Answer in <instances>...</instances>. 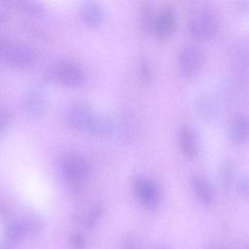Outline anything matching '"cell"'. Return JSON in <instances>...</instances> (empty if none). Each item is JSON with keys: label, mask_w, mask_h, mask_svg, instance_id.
<instances>
[{"label": "cell", "mask_w": 249, "mask_h": 249, "mask_svg": "<svg viewBox=\"0 0 249 249\" xmlns=\"http://www.w3.org/2000/svg\"><path fill=\"white\" fill-rule=\"evenodd\" d=\"M189 27L191 35L197 40H210L214 38L217 33L218 19L211 9L202 7L193 15Z\"/></svg>", "instance_id": "6da1fadb"}, {"label": "cell", "mask_w": 249, "mask_h": 249, "mask_svg": "<svg viewBox=\"0 0 249 249\" xmlns=\"http://www.w3.org/2000/svg\"><path fill=\"white\" fill-rule=\"evenodd\" d=\"M178 66L181 73L186 78H192L201 71L205 62L202 48L195 43H188L180 49L178 55Z\"/></svg>", "instance_id": "7a4b0ae2"}, {"label": "cell", "mask_w": 249, "mask_h": 249, "mask_svg": "<svg viewBox=\"0 0 249 249\" xmlns=\"http://www.w3.org/2000/svg\"><path fill=\"white\" fill-rule=\"evenodd\" d=\"M178 25L176 9L171 5H165L158 12L154 35L159 41L166 40L174 35Z\"/></svg>", "instance_id": "3957f363"}, {"label": "cell", "mask_w": 249, "mask_h": 249, "mask_svg": "<svg viewBox=\"0 0 249 249\" xmlns=\"http://www.w3.org/2000/svg\"><path fill=\"white\" fill-rule=\"evenodd\" d=\"M134 187L137 196L143 205L150 209L158 207L160 194L155 182L147 178H137Z\"/></svg>", "instance_id": "277c9868"}, {"label": "cell", "mask_w": 249, "mask_h": 249, "mask_svg": "<svg viewBox=\"0 0 249 249\" xmlns=\"http://www.w3.org/2000/svg\"><path fill=\"white\" fill-rule=\"evenodd\" d=\"M61 168L65 176L73 181L84 179L89 169L86 160L80 155L75 154H68L63 158Z\"/></svg>", "instance_id": "5b68a950"}, {"label": "cell", "mask_w": 249, "mask_h": 249, "mask_svg": "<svg viewBox=\"0 0 249 249\" xmlns=\"http://www.w3.org/2000/svg\"><path fill=\"white\" fill-rule=\"evenodd\" d=\"M55 73L59 81L69 87H79L85 82V76L82 70L71 62L60 63L56 69Z\"/></svg>", "instance_id": "8992f818"}, {"label": "cell", "mask_w": 249, "mask_h": 249, "mask_svg": "<svg viewBox=\"0 0 249 249\" xmlns=\"http://www.w3.org/2000/svg\"><path fill=\"white\" fill-rule=\"evenodd\" d=\"M93 114L90 109L82 103H75L71 105L66 113L68 125L73 129L82 130L86 129Z\"/></svg>", "instance_id": "52a82bcc"}, {"label": "cell", "mask_w": 249, "mask_h": 249, "mask_svg": "<svg viewBox=\"0 0 249 249\" xmlns=\"http://www.w3.org/2000/svg\"><path fill=\"white\" fill-rule=\"evenodd\" d=\"M179 149L182 156L189 160H193L197 154V143L194 133L187 125L179 128L177 134Z\"/></svg>", "instance_id": "ba28073f"}, {"label": "cell", "mask_w": 249, "mask_h": 249, "mask_svg": "<svg viewBox=\"0 0 249 249\" xmlns=\"http://www.w3.org/2000/svg\"><path fill=\"white\" fill-rule=\"evenodd\" d=\"M86 129L94 138H107L113 133V124L108 117L103 115L93 114Z\"/></svg>", "instance_id": "9c48e42d"}, {"label": "cell", "mask_w": 249, "mask_h": 249, "mask_svg": "<svg viewBox=\"0 0 249 249\" xmlns=\"http://www.w3.org/2000/svg\"><path fill=\"white\" fill-rule=\"evenodd\" d=\"M230 137L235 144L242 145L247 142L249 138V120L248 117L243 114L234 117L230 124Z\"/></svg>", "instance_id": "30bf717a"}, {"label": "cell", "mask_w": 249, "mask_h": 249, "mask_svg": "<svg viewBox=\"0 0 249 249\" xmlns=\"http://www.w3.org/2000/svg\"><path fill=\"white\" fill-rule=\"evenodd\" d=\"M191 188L196 197L205 204H210L213 200V192L209 182L199 174H194L190 178Z\"/></svg>", "instance_id": "8fae6325"}, {"label": "cell", "mask_w": 249, "mask_h": 249, "mask_svg": "<svg viewBox=\"0 0 249 249\" xmlns=\"http://www.w3.org/2000/svg\"><path fill=\"white\" fill-rule=\"evenodd\" d=\"M79 15L82 22L89 27L99 26L103 18L102 7L94 2H88L83 4L80 8Z\"/></svg>", "instance_id": "7c38bea8"}, {"label": "cell", "mask_w": 249, "mask_h": 249, "mask_svg": "<svg viewBox=\"0 0 249 249\" xmlns=\"http://www.w3.org/2000/svg\"><path fill=\"white\" fill-rule=\"evenodd\" d=\"M158 12L153 5L149 3H144L140 11V25L142 30L147 35L154 34Z\"/></svg>", "instance_id": "4fadbf2b"}, {"label": "cell", "mask_w": 249, "mask_h": 249, "mask_svg": "<svg viewBox=\"0 0 249 249\" xmlns=\"http://www.w3.org/2000/svg\"><path fill=\"white\" fill-rule=\"evenodd\" d=\"M218 177L221 184L230 187L235 179V168L232 161L226 160L220 164L218 169Z\"/></svg>", "instance_id": "5bb4252c"}, {"label": "cell", "mask_w": 249, "mask_h": 249, "mask_svg": "<svg viewBox=\"0 0 249 249\" xmlns=\"http://www.w3.org/2000/svg\"><path fill=\"white\" fill-rule=\"evenodd\" d=\"M27 231L25 224L14 223L7 229V239L14 245L24 236Z\"/></svg>", "instance_id": "9a60e30c"}, {"label": "cell", "mask_w": 249, "mask_h": 249, "mask_svg": "<svg viewBox=\"0 0 249 249\" xmlns=\"http://www.w3.org/2000/svg\"><path fill=\"white\" fill-rule=\"evenodd\" d=\"M140 74L141 81L145 86L149 85L153 79L151 67L145 59H142L140 65Z\"/></svg>", "instance_id": "2e32d148"}, {"label": "cell", "mask_w": 249, "mask_h": 249, "mask_svg": "<svg viewBox=\"0 0 249 249\" xmlns=\"http://www.w3.org/2000/svg\"><path fill=\"white\" fill-rule=\"evenodd\" d=\"M236 191L238 195L244 199L249 198V182L247 178L239 179L236 185Z\"/></svg>", "instance_id": "e0dca14e"}, {"label": "cell", "mask_w": 249, "mask_h": 249, "mask_svg": "<svg viewBox=\"0 0 249 249\" xmlns=\"http://www.w3.org/2000/svg\"><path fill=\"white\" fill-rule=\"evenodd\" d=\"M10 123V117L7 112L0 108V136L7 130Z\"/></svg>", "instance_id": "ac0fdd59"}]
</instances>
